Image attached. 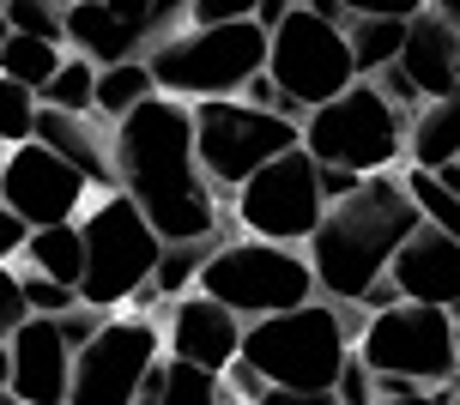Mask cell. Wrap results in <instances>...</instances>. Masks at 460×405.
<instances>
[{
    "label": "cell",
    "mask_w": 460,
    "mask_h": 405,
    "mask_svg": "<svg viewBox=\"0 0 460 405\" xmlns=\"http://www.w3.org/2000/svg\"><path fill=\"white\" fill-rule=\"evenodd\" d=\"M254 405H340L333 393H297V387H267Z\"/></svg>",
    "instance_id": "cell-42"
},
{
    "label": "cell",
    "mask_w": 460,
    "mask_h": 405,
    "mask_svg": "<svg viewBox=\"0 0 460 405\" xmlns=\"http://www.w3.org/2000/svg\"><path fill=\"white\" fill-rule=\"evenodd\" d=\"M430 6H437L442 19H448V24H455V31H460V0H430Z\"/></svg>",
    "instance_id": "cell-47"
},
{
    "label": "cell",
    "mask_w": 460,
    "mask_h": 405,
    "mask_svg": "<svg viewBox=\"0 0 460 405\" xmlns=\"http://www.w3.org/2000/svg\"><path fill=\"white\" fill-rule=\"evenodd\" d=\"M67 6H73V0H67Z\"/></svg>",
    "instance_id": "cell-55"
},
{
    "label": "cell",
    "mask_w": 460,
    "mask_h": 405,
    "mask_svg": "<svg viewBox=\"0 0 460 405\" xmlns=\"http://www.w3.org/2000/svg\"><path fill=\"white\" fill-rule=\"evenodd\" d=\"M225 242V236H200V242H164L158 254V272H152V296L158 303H176L200 285V267H207V254Z\"/></svg>",
    "instance_id": "cell-25"
},
{
    "label": "cell",
    "mask_w": 460,
    "mask_h": 405,
    "mask_svg": "<svg viewBox=\"0 0 460 405\" xmlns=\"http://www.w3.org/2000/svg\"><path fill=\"white\" fill-rule=\"evenodd\" d=\"M73 387V345L55 315H31L6 339V393L24 405H67Z\"/></svg>",
    "instance_id": "cell-14"
},
{
    "label": "cell",
    "mask_w": 460,
    "mask_h": 405,
    "mask_svg": "<svg viewBox=\"0 0 460 405\" xmlns=\"http://www.w3.org/2000/svg\"><path fill=\"white\" fill-rule=\"evenodd\" d=\"M92 97H97V67L85 55H67V61L55 67V79L37 91L43 110H67V115H92Z\"/></svg>",
    "instance_id": "cell-26"
},
{
    "label": "cell",
    "mask_w": 460,
    "mask_h": 405,
    "mask_svg": "<svg viewBox=\"0 0 460 405\" xmlns=\"http://www.w3.org/2000/svg\"><path fill=\"white\" fill-rule=\"evenodd\" d=\"M31 272H43V278H61V285H79V272H85V236H79V218L73 225H43L31 230V242L19 254Z\"/></svg>",
    "instance_id": "cell-21"
},
{
    "label": "cell",
    "mask_w": 460,
    "mask_h": 405,
    "mask_svg": "<svg viewBox=\"0 0 460 405\" xmlns=\"http://www.w3.org/2000/svg\"><path fill=\"white\" fill-rule=\"evenodd\" d=\"M6 31L19 37H49V43H67V0H6Z\"/></svg>",
    "instance_id": "cell-29"
},
{
    "label": "cell",
    "mask_w": 460,
    "mask_h": 405,
    "mask_svg": "<svg viewBox=\"0 0 460 405\" xmlns=\"http://www.w3.org/2000/svg\"><path fill=\"white\" fill-rule=\"evenodd\" d=\"M0 43H6V13H0Z\"/></svg>",
    "instance_id": "cell-52"
},
{
    "label": "cell",
    "mask_w": 460,
    "mask_h": 405,
    "mask_svg": "<svg viewBox=\"0 0 460 405\" xmlns=\"http://www.w3.org/2000/svg\"><path fill=\"white\" fill-rule=\"evenodd\" d=\"M261 393H267V382H261V369L236 357V363L225 369V400H230V405H254Z\"/></svg>",
    "instance_id": "cell-37"
},
{
    "label": "cell",
    "mask_w": 460,
    "mask_h": 405,
    "mask_svg": "<svg viewBox=\"0 0 460 405\" xmlns=\"http://www.w3.org/2000/svg\"><path fill=\"white\" fill-rule=\"evenodd\" d=\"M448 405H460V387H448Z\"/></svg>",
    "instance_id": "cell-51"
},
{
    "label": "cell",
    "mask_w": 460,
    "mask_h": 405,
    "mask_svg": "<svg viewBox=\"0 0 460 405\" xmlns=\"http://www.w3.org/2000/svg\"><path fill=\"white\" fill-rule=\"evenodd\" d=\"M400 79L437 103V97H455L460 91V31L442 19L437 6H424L418 19H406V43H400Z\"/></svg>",
    "instance_id": "cell-17"
},
{
    "label": "cell",
    "mask_w": 460,
    "mask_h": 405,
    "mask_svg": "<svg viewBox=\"0 0 460 405\" xmlns=\"http://www.w3.org/2000/svg\"><path fill=\"white\" fill-rule=\"evenodd\" d=\"M418 225L424 218H418V200L406 194V176L400 170L364 176V188L327 206L315 236L303 242L322 296H333V303H364L388 278L394 254L406 248V236Z\"/></svg>",
    "instance_id": "cell-2"
},
{
    "label": "cell",
    "mask_w": 460,
    "mask_h": 405,
    "mask_svg": "<svg viewBox=\"0 0 460 405\" xmlns=\"http://www.w3.org/2000/svg\"><path fill=\"white\" fill-rule=\"evenodd\" d=\"M267 24L236 19V24H188L176 37L146 48V67L164 97L207 103V97H243L254 73L267 67Z\"/></svg>",
    "instance_id": "cell-5"
},
{
    "label": "cell",
    "mask_w": 460,
    "mask_h": 405,
    "mask_svg": "<svg viewBox=\"0 0 460 405\" xmlns=\"http://www.w3.org/2000/svg\"><path fill=\"white\" fill-rule=\"evenodd\" d=\"M376 375L412 387H455V315L430 303H394L364 321L351 345Z\"/></svg>",
    "instance_id": "cell-9"
},
{
    "label": "cell",
    "mask_w": 460,
    "mask_h": 405,
    "mask_svg": "<svg viewBox=\"0 0 460 405\" xmlns=\"http://www.w3.org/2000/svg\"><path fill=\"white\" fill-rule=\"evenodd\" d=\"M333 400H340V405H376V369H369L358 351L345 357L340 382H333Z\"/></svg>",
    "instance_id": "cell-33"
},
{
    "label": "cell",
    "mask_w": 460,
    "mask_h": 405,
    "mask_svg": "<svg viewBox=\"0 0 460 405\" xmlns=\"http://www.w3.org/2000/svg\"><path fill=\"white\" fill-rule=\"evenodd\" d=\"M31 134H37V91L13 85L0 73V145H24Z\"/></svg>",
    "instance_id": "cell-30"
},
{
    "label": "cell",
    "mask_w": 460,
    "mask_h": 405,
    "mask_svg": "<svg viewBox=\"0 0 460 405\" xmlns=\"http://www.w3.org/2000/svg\"><path fill=\"white\" fill-rule=\"evenodd\" d=\"M309 13H322V19H340L345 24V0H303Z\"/></svg>",
    "instance_id": "cell-46"
},
{
    "label": "cell",
    "mask_w": 460,
    "mask_h": 405,
    "mask_svg": "<svg viewBox=\"0 0 460 405\" xmlns=\"http://www.w3.org/2000/svg\"><path fill=\"white\" fill-rule=\"evenodd\" d=\"M188 110H194V158L207 170L212 194H236L261 163L303 145V121L254 110L243 97H207V103H188Z\"/></svg>",
    "instance_id": "cell-8"
},
{
    "label": "cell",
    "mask_w": 460,
    "mask_h": 405,
    "mask_svg": "<svg viewBox=\"0 0 460 405\" xmlns=\"http://www.w3.org/2000/svg\"><path fill=\"white\" fill-rule=\"evenodd\" d=\"M24 321H31V303H24V278L13 267H0V345L19 333Z\"/></svg>",
    "instance_id": "cell-32"
},
{
    "label": "cell",
    "mask_w": 460,
    "mask_h": 405,
    "mask_svg": "<svg viewBox=\"0 0 460 405\" xmlns=\"http://www.w3.org/2000/svg\"><path fill=\"white\" fill-rule=\"evenodd\" d=\"M0 393H6V345H0Z\"/></svg>",
    "instance_id": "cell-49"
},
{
    "label": "cell",
    "mask_w": 460,
    "mask_h": 405,
    "mask_svg": "<svg viewBox=\"0 0 460 405\" xmlns=\"http://www.w3.org/2000/svg\"><path fill=\"white\" fill-rule=\"evenodd\" d=\"M388 278L400 291V303H430V309H448L460 321V242L455 236L418 225L406 236V248L394 254Z\"/></svg>",
    "instance_id": "cell-16"
},
{
    "label": "cell",
    "mask_w": 460,
    "mask_h": 405,
    "mask_svg": "<svg viewBox=\"0 0 460 405\" xmlns=\"http://www.w3.org/2000/svg\"><path fill=\"white\" fill-rule=\"evenodd\" d=\"M24 242H31V225H24L13 206H0V267H13L24 254Z\"/></svg>",
    "instance_id": "cell-40"
},
{
    "label": "cell",
    "mask_w": 460,
    "mask_h": 405,
    "mask_svg": "<svg viewBox=\"0 0 460 405\" xmlns=\"http://www.w3.org/2000/svg\"><path fill=\"white\" fill-rule=\"evenodd\" d=\"M345 43H351L358 79H376L382 67H394V61H400L406 19H345Z\"/></svg>",
    "instance_id": "cell-24"
},
{
    "label": "cell",
    "mask_w": 460,
    "mask_h": 405,
    "mask_svg": "<svg viewBox=\"0 0 460 405\" xmlns=\"http://www.w3.org/2000/svg\"><path fill=\"white\" fill-rule=\"evenodd\" d=\"M164 357V333L152 315H110L73 351L67 405H134L146 369Z\"/></svg>",
    "instance_id": "cell-12"
},
{
    "label": "cell",
    "mask_w": 460,
    "mask_h": 405,
    "mask_svg": "<svg viewBox=\"0 0 460 405\" xmlns=\"http://www.w3.org/2000/svg\"><path fill=\"white\" fill-rule=\"evenodd\" d=\"M103 128H110L103 115H67V110H43V103H37V134L31 139H43L49 152H61L97 194H110L115 188V158H110V134H103Z\"/></svg>",
    "instance_id": "cell-18"
},
{
    "label": "cell",
    "mask_w": 460,
    "mask_h": 405,
    "mask_svg": "<svg viewBox=\"0 0 460 405\" xmlns=\"http://www.w3.org/2000/svg\"><path fill=\"white\" fill-rule=\"evenodd\" d=\"M146 97H158V79H152V67H146V55H139V61H115V67H97L92 115H103L110 128H115L128 110H139Z\"/></svg>",
    "instance_id": "cell-22"
},
{
    "label": "cell",
    "mask_w": 460,
    "mask_h": 405,
    "mask_svg": "<svg viewBox=\"0 0 460 405\" xmlns=\"http://www.w3.org/2000/svg\"><path fill=\"white\" fill-rule=\"evenodd\" d=\"M315 181H322V200H327V206L364 188V176H351V170H340V163H315Z\"/></svg>",
    "instance_id": "cell-41"
},
{
    "label": "cell",
    "mask_w": 460,
    "mask_h": 405,
    "mask_svg": "<svg viewBox=\"0 0 460 405\" xmlns=\"http://www.w3.org/2000/svg\"><path fill=\"white\" fill-rule=\"evenodd\" d=\"M188 6H194V0H152V19H146V48L164 43V37H176V31H188Z\"/></svg>",
    "instance_id": "cell-35"
},
{
    "label": "cell",
    "mask_w": 460,
    "mask_h": 405,
    "mask_svg": "<svg viewBox=\"0 0 460 405\" xmlns=\"http://www.w3.org/2000/svg\"><path fill=\"white\" fill-rule=\"evenodd\" d=\"M85 194H97L61 152H49L43 139L6 145V170H0V206H13L31 230L43 225H73L85 212Z\"/></svg>",
    "instance_id": "cell-13"
},
{
    "label": "cell",
    "mask_w": 460,
    "mask_h": 405,
    "mask_svg": "<svg viewBox=\"0 0 460 405\" xmlns=\"http://www.w3.org/2000/svg\"><path fill=\"white\" fill-rule=\"evenodd\" d=\"M303 0H254V24H267V31H279V19L285 13H297Z\"/></svg>",
    "instance_id": "cell-43"
},
{
    "label": "cell",
    "mask_w": 460,
    "mask_h": 405,
    "mask_svg": "<svg viewBox=\"0 0 460 405\" xmlns=\"http://www.w3.org/2000/svg\"><path fill=\"white\" fill-rule=\"evenodd\" d=\"M24 278V303H31V315H67L73 303H79V285H61V278H43V272H19Z\"/></svg>",
    "instance_id": "cell-31"
},
{
    "label": "cell",
    "mask_w": 460,
    "mask_h": 405,
    "mask_svg": "<svg viewBox=\"0 0 460 405\" xmlns=\"http://www.w3.org/2000/svg\"><path fill=\"white\" fill-rule=\"evenodd\" d=\"M0 6H6V0H0Z\"/></svg>",
    "instance_id": "cell-54"
},
{
    "label": "cell",
    "mask_w": 460,
    "mask_h": 405,
    "mask_svg": "<svg viewBox=\"0 0 460 405\" xmlns=\"http://www.w3.org/2000/svg\"><path fill=\"white\" fill-rule=\"evenodd\" d=\"M430 176H437L442 188H448V194L460 200V158H455V163H442V170H430Z\"/></svg>",
    "instance_id": "cell-45"
},
{
    "label": "cell",
    "mask_w": 460,
    "mask_h": 405,
    "mask_svg": "<svg viewBox=\"0 0 460 405\" xmlns=\"http://www.w3.org/2000/svg\"><path fill=\"white\" fill-rule=\"evenodd\" d=\"M194 291H207L212 303H225L230 315L249 327V321H267V315H285V309L315 303L322 285H315V267H309L303 248L267 242V236H225V242L207 254Z\"/></svg>",
    "instance_id": "cell-6"
},
{
    "label": "cell",
    "mask_w": 460,
    "mask_h": 405,
    "mask_svg": "<svg viewBox=\"0 0 460 405\" xmlns=\"http://www.w3.org/2000/svg\"><path fill=\"white\" fill-rule=\"evenodd\" d=\"M158 405H225V375H212L200 363L164 357V400Z\"/></svg>",
    "instance_id": "cell-27"
},
{
    "label": "cell",
    "mask_w": 460,
    "mask_h": 405,
    "mask_svg": "<svg viewBox=\"0 0 460 405\" xmlns=\"http://www.w3.org/2000/svg\"><path fill=\"white\" fill-rule=\"evenodd\" d=\"M364 321H369L364 303L315 296V303H303V309L249 321V327H243V363H254L267 387L333 393L345 357H351V345H358V333H364Z\"/></svg>",
    "instance_id": "cell-3"
},
{
    "label": "cell",
    "mask_w": 460,
    "mask_h": 405,
    "mask_svg": "<svg viewBox=\"0 0 460 405\" xmlns=\"http://www.w3.org/2000/svg\"><path fill=\"white\" fill-rule=\"evenodd\" d=\"M115 188L152 218L164 242H200V236H230V218L212 194L207 170L194 158V110L182 97H146L110 128Z\"/></svg>",
    "instance_id": "cell-1"
},
{
    "label": "cell",
    "mask_w": 460,
    "mask_h": 405,
    "mask_svg": "<svg viewBox=\"0 0 460 405\" xmlns=\"http://www.w3.org/2000/svg\"><path fill=\"white\" fill-rule=\"evenodd\" d=\"M67 55H85L92 67H115V61H139L146 55V31L110 13L103 0H73L67 6Z\"/></svg>",
    "instance_id": "cell-19"
},
{
    "label": "cell",
    "mask_w": 460,
    "mask_h": 405,
    "mask_svg": "<svg viewBox=\"0 0 460 405\" xmlns=\"http://www.w3.org/2000/svg\"><path fill=\"white\" fill-rule=\"evenodd\" d=\"M455 387H460V321H455Z\"/></svg>",
    "instance_id": "cell-48"
},
{
    "label": "cell",
    "mask_w": 460,
    "mask_h": 405,
    "mask_svg": "<svg viewBox=\"0 0 460 405\" xmlns=\"http://www.w3.org/2000/svg\"><path fill=\"white\" fill-rule=\"evenodd\" d=\"M67 61V43H49V37H19V31H6V43H0V73L24 91H43L55 79V67Z\"/></svg>",
    "instance_id": "cell-23"
},
{
    "label": "cell",
    "mask_w": 460,
    "mask_h": 405,
    "mask_svg": "<svg viewBox=\"0 0 460 405\" xmlns=\"http://www.w3.org/2000/svg\"><path fill=\"white\" fill-rule=\"evenodd\" d=\"M376 405H448V387H412L394 375H376Z\"/></svg>",
    "instance_id": "cell-34"
},
{
    "label": "cell",
    "mask_w": 460,
    "mask_h": 405,
    "mask_svg": "<svg viewBox=\"0 0 460 405\" xmlns=\"http://www.w3.org/2000/svg\"><path fill=\"white\" fill-rule=\"evenodd\" d=\"M79 236H85V272H79V303L92 309H121V303H158L152 296V272H158L164 236L152 230V218L139 212L121 188L97 194L79 218Z\"/></svg>",
    "instance_id": "cell-4"
},
{
    "label": "cell",
    "mask_w": 460,
    "mask_h": 405,
    "mask_svg": "<svg viewBox=\"0 0 460 405\" xmlns=\"http://www.w3.org/2000/svg\"><path fill=\"white\" fill-rule=\"evenodd\" d=\"M230 212H236V225L249 230V236H267V242H285V248H303L322 225V181H315V158L291 145V152H279L273 163H261L236 194H230Z\"/></svg>",
    "instance_id": "cell-11"
},
{
    "label": "cell",
    "mask_w": 460,
    "mask_h": 405,
    "mask_svg": "<svg viewBox=\"0 0 460 405\" xmlns=\"http://www.w3.org/2000/svg\"><path fill=\"white\" fill-rule=\"evenodd\" d=\"M254 19V0H194L188 6V24H236Z\"/></svg>",
    "instance_id": "cell-38"
},
{
    "label": "cell",
    "mask_w": 460,
    "mask_h": 405,
    "mask_svg": "<svg viewBox=\"0 0 460 405\" xmlns=\"http://www.w3.org/2000/svg\"><path fill=\"white\" fill-rule=\"evenodd\" d=\"M267 73L273 85L297 103L303 115L322 110L327 97H340L345 85H358V61H351V43H345V24L322 19V13H285L279 31L267 37Z\"/></svg>",
    "instance_id": "cell-10"
},
{
    "label": "cell",
    "mask_w": 460,
    "mask_h": 405,
    "mask_svg": "<svg viewBox=\"0 0 460 405\" xmlns=\"http://www.w3.org/2000/svg\"><path fill=\"white\" fill-rule=\"evenodd\" d=\"M0 405H24V400H19V393H0Z\"/></svg>",
    "instance_id": "cell-50"
},
{
    "label": "cell",
    "mask_w": 460,
    "mask_h": 405,
    "mask_svg": "<svg viewBox=\"0 0 460 405\" xmlns=\"http://www.w3.org/2000/svg\"><path fill=\"white\" fill-rule=\"evenodd\" d=\"M406 194L418 200V218H424V225L460 242V200L442 188L437 176H430V170H406Z\"/></svg>",
    "instance_id": "cell-28"
},
{
    "label": "cell",
    "mask_w": 460,
    "mask_h": 405,
    "mask_svg": "<svg viewBox=\"0 0 460 405\" xmlns=\"http://www.w3.org/2000/svg\"><path fill=\"white\" fill-rule=\"evenodd\" d=\"M430 0H345V19H418Z\"/></svg>",
    "instance_id": "cell-36"
},
{
    "label": "cell",
    "mask_w": 460,
    "mask_h": 405,
    "mask_svg": "<svg viewBox=\"0 0 460 405\" xmlns=\"http://www.w3.org/2000/svg\"><path fill=\"white\" fill-rule=\"evenodd\" d=\"M103 6H110V13H121L128 24H139V31H146V19H152V0H103Z\"/></svg>",
    "instance_id": "cell-44"
},
{
    "label": "cell",
    "mask_w": 460,
    "mask_h": 405,
    "mask_svg": "<svg viewBox=\"0 0 460 405\" xmlns=\"http://www.w3.org/2000/svg\"><path fill=\"white\" fill-rule=\"evenodd\" d=\"M0 170H6V145H0Z\"/></svg>",
    "instance_id": "cell-53"
},
{
    "label": "cell",
    "mask_w": 460,
    "mask_h": 405,
    "mask_svg": "<svg viewBox=\"0 0 460 405\" xmlns=\"http://www.w3.org/2000/svg\"><path fill=\"white\" fill-rule=\"evenodd\" d=\"M406 121L412 115L388 103V91L376 79H358L340 97H327L322 110L303 115V152L315 163H340L351 176H382L406 158Z\"/></svg>",
    "instance_id": "cell-7"
},
{
    "label": "cell",
    "mask_w": 460,
    "mask_h": 405,
    "mask_svg": "<svg viewBox=\"0 0 460 405\" xmlns=\"http://www.w3.org/2000/svg\"><path fill=\"white\" fill-rule=\"evenodd\" d=\"M55 321H61V333H67V345L79 351V345H85V339H92L97 327L110 321V309H92V303H73L67 315H55Z\"/></svg>",
    "instance_id": "cell-39"
},
{
    "label": "cell",
    "mask_w": 460,
    "mask_h": 405,
    "mask_svg": "<svg viewBox=\"0 0 460 405\" xmlns=\"http://www.w3.org/2000/svg\"><path fill=\"white\" fill-rule=\"evenodd\" d=\"M164 357L200 363L212 375H225L230 363L243 357V321L230 315L225 303H212L207 291H188L170 303V321H164Z\"/></svg>",
    "instance_id": "cell-15"
},
{
    "label": "cell",
    "mask_w": 460,
    "mask_h": 405,
    "mask_svg": "<svg viewBox=\"0 0 460 405\" xmlns=\"http://www.w3.org/2000/svg\"><path fill=\"white\" fill-rule=\"evenodd\" d=\"M225 405H230V400H225Z\"/></svg>",
    "instance_id": "cell-56"
},
{
    "label": "cell",
    "mask_w": 460,
    "mask_h": 405,
    "mask_svg": "<svg viewBox=\"0 0 460 405\" xmlns=\"http://www.w3.org/2000/svg\"><path fill=\"white\" fill-rule=\"evenodd\" d=\"M460 158V91L437 97L406 121V163L412 170H442Z\"/></svg>",
    "instance_id": "cell-20"
}]
</instances>
